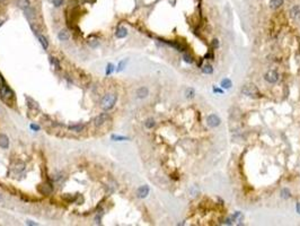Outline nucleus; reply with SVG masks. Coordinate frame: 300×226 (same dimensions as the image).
Wrapping results in <instances>:
<instances>
[{"instance_id":"18","label":"nucleus","mask_w":300,"mask_h":226,"mask_svg":"<svg viewBox=\"0 0 300 226\" xmlns=\"http://www.w3.org/2000/svg\"><path fill=\"white\" fill-rule=\"evenodd\" d=\"M88 44L90 45L92 48H96L97 45L99 44L98 39H96V37H90V39H88Z\"/></svg>"},{"instance_id":"36","label":"nucleus","mask_w":300,"mask_h":226,"mask_svg":"<svg viewBox=\"0 0 300 226\" xmlns=\"http://www.w3.org/2000/svg\"><path fill=\"white\" fill-rule=\"evenodd\" d=\"M1 25H2V22H1V20H0V26H1Z\"/></svg>"},{"instance_id":"32","label":"nucleus","mask_w":300,"mask_h":226,"mask_svg":"<svg viewBox=\"0 0 300 226\" xmlns=\"http://www.w3.org/2000/svg\"><path fill=\"white\" fill-rule=\"evenodd\" d=\"M212 46H213V48H218V46H219L218 40H215H215L212 41Z\"/></svg>"},{"instance_id":"34","label":"nucleus","mask_w":300,"mask_h":226,"mask_svg":"<svg viewBox=\"0 0 300 226\" xmlns=\"http://www.w3.org/2000/svg\"><path fill=\"white\" fill-rule=\"evenodd\" d=\"M296 209H297V213H299V214H300V202H298V204H297Z\"/></svg>"},{"instance_id":"2","label":"nucleus","mask_w":300,"mask_h":226,"mask_svg":"<svg viewBox=\"0 0 300 226\" xmlns=\"http://www.w3.org/2000/svg\"><path fill=\"white\" fill-rule=\"evenodd\" d=\"M241 94H243V95H246V96L253 97V98H255V97H261V93H259L258 88H257L255 85H253V84H247V85L243 86V88H241Z\"/></svg>"},{"instance_id":"28","label":"nucleus","mask_w":300,"mask_h":226,"mask_svg":"<svg viewBox=\"0 0 300 226\" xmlns=\"http://www.w3.org/2000/svg\"><path fill=\"white\" fill-rule=\"evenodd\" d=\"M82 128H84V127L80 126V124H78V126H71L70 130H74V131H81Z\"/></svg>"},{"instance_id":"15","label":"nucleus","mask_w":300,"mask_h":226,"mask_svg":"<svg viewBox=\"0 0 300 226\" xmlns=\"http://www.w3.org/2000/svg\"><path fill=\"white\" fill-rule=\"evenodd\" d=\"M148 93H149L148 89L146 88V87H141V88H139L137 91V96L139 98H145V97H147Z\"/></svg>"},{"instance_id":"31","label":"nucleus","mask_w":300,"mask_h":226,"mask_svg":"<svg viewBox=\"0 0 300 226\" xmlns=\"http://www.w3.org/2000/svg\"><path fill=\"white\" fill-rule=\"evenodd\" d=\"M24 166H25V165H24V164H23V163H20V164H18V165H16V169H15V170L17 171V172H20V171L24 170Z\"/></svg>"},{"instance_id":"3","label":"nucleus","mask_w":300,"mask_h":226,"mask_svg":"<svg viewBox=\"0 0 300 226\" xmlns=\"http://www.w3.org/2000/svg\"><path fill=\"white\" fill-rule=\"evenodd\" d=\"M116 95L114 94H107V95H105V96L102 98V102H100V105H102V108L104 110H111L113 106H114L115 102H116Z\"/></svg>"},{"instance_id":"9","label":"nucleus","mask_w":300,"mask_h":226,"mask_svg":"<svg viewBox=\"0 0 300 226\" xmlns=\"http://www.w3.org/2000/svg\"><path fill=\"white\" fill-rule=\"evenodd\" d=\"M290 15L291 17L295 19H299L300 18V7L299 6H295L290 9Z\"/></svg>"},{"instance_id":"5","label":"nucleus","mask_w":300,"mask_h":226,"mask_svg":"<svg viewBox=\"0 0 300 226\" xmlns=\"http://www.w3.org/2000/svg\"><path fill=\"white\" fill-rule=\"evenodd\" d=\"M207 123H208V126H210V127H213V128H215V127H218L219 124H220V119H219V117L218 115H215V114H210L209 117L207 118Z\"/></svg>"},{"instance_id":"29","label":"nucleus","mask_w":300,"mask_h":226,"mask_svg":"<svg viewBox=\"0 0 300 226\" xmlns=\"http://www.w3.org/2000/svg\"><path fill=\"white\" fill-rule=\"evenodd\" d=\"M183 59H184V61H186L187 63H192L193 62V59L189 56V54H184V56H183Z\"/></svg>"},{"instance_id":"20","label":"nucleus","mask_w":300,"mask_h":226,"mask_svg":"<svg viewBox=\"0 0 300 226\" xmlns=\"http://www.w3.org/2000/svg\"><path fill=\"white\" fill-rule=\"evenodd\" d=\"M202 71H203L204 74H207V75L212 74V72H213V68H212L211 65H205V66L202 68Z\"/></svg>"},{"instance_id":"4","label":"nucleus","mask_w":300,"mask_h":226,"mask_svg":"<svg viewBox=\"0 0 300 226\" xmlns=\"http://www.w3.org/2000/svg\"><path fill=\"white\" fill-rule=\"evenodd\" d=\"M264 78H265V80H266L267 83H270V84H275V83L279 80V74L275 70H270L265 74Z\"/></svg>"},{"instance_id":"7","label":"nucleus","mask_w":300,"mask_h":226,"mask_svg":"<svg viewBox=\"0 0 300 226\" xmlns=\"http://www.w3.org/2000/svg\"><path fill=\"white\" fill-rule=\"evenodd\" d=\"M148 193H149V187L148 185H142V187H140L138 189L137 196L139 198H146V197L148 196Z\"/></svg>"},{"instance_id":"16","label":"nucleus","mask_w":300,"mask_h":226,"mask_svg":"<svg viewBox=\"0 0 300 226\" xmlns=\"http://www.w3.org/2000/svg\"><path fill=\"white\" fill-rule=\"evenodd\" d=\"M230 218L233 219V222H241V220L244 219V215L241 214L240 211H237V213H235L233 216H230Z\"/></svg>"},{"instance_id":"26","label":"nucleus","mask_w":300,"mask_h":226,"mask_svg":"<svg viewBox=\"0 0 300 226\" xmlns=\"http://www.w3.org/2000/svg\"><path fill=\"white\" fill-rule=\"evenodd\" d=\"M114 71V66L112 65V63H108V66H107V69H106V75H110V74H112Z\"/></svg>"},{"instance_id":"10","label":"nucleus","mask_w":300,"mask_h":226,"mask_svg":"<svg viewBox=\"0 0 300 226\" xmlns=\"http://www.w3.org/2000/svg\"><path fill=\"white\" fill-rule=\"evenodd\" d=\"M33 31H34V34H35V35L37 36V39H38L40 43L42 44V46L44 48V50H46V49H48V46H49V43H48V41H46V39H45L44 36L40 35V34L37 33V31H35V30H33Z\"/></svg>"},{"instance_id":"24","label":"nucleus","mask_w":300,"mask_h":226,"mask_svg":"<svg viewBox=\"0 0 300 226\" xmlns=\"http://www.w3.org/2000/svg\"><path fill=\"white\" fill-rule=\"evenodd\" d=\"M185 94H186V97H187V98H193L195 92H194V89H192V88H187L186 89Z\"/></svg>"},{"instance_id":"30","label":"nucleus","mask_w":300,"mask_h":226,"mask_svg":"<svg viewBox=\"0 0 300 226\" xmlns=\"http://www.w3.org/2000/svg\"><path fill=\"white\" fill-rule=\"evenodd\" d=\"M52 4L54 5L56 7H60L63 4V0H52Z\"/></svg>"},{"instance_id":"22","label":"nucleus","mask_w":300,"mask_h":226,"mask_svg":"<svg viewBox=\"0 0 300 226\" xmlns=\"http://www.w3.org/2000/svg\"><path fill=\"white\" fill-rule=\"evenodd\" d=\"M50 61H51L52 66H54V68L59 70V69H60V63H59V61H58L56 58H53V57H50Z\"/></svg>"},{"instance_id":"19","label":"nucleus","mask_w":300,"mask_h":226,"mask_svg":"<svg viewBox=\"0 0 300 226\" xmlns=\"http://www.w3.org/2000/svg\"><path fill=\"white\" fill-rule=\"evenodd\" d=\"M145 126L148 128V129H151V128H154V127L156 126V122H155V120L152 118H150V119H148L147 121L145 122Z\"/></svg>"},{"instance_id":"27","label":"nucleus","mask_w":300,"mask_h":226,"mask_svg":"<svg viewBox=\"0 0 300 226\" xmlns=\"http://www.w3.org/2000/svg\"><path fill=\"white\" fill-rule=\"evenodd\" d=\"M112 139H113V140L121 141V140H126L128 138H126V137H122V136H112Z\"/></svg>"},{"instance_id":"13","label":"nucleus","mask_w":300,"mask_h":226,"mask_svg":"<svg viewBox=\"0 0 300 226\" xmlns=\"http://www.w3.org/2000/svg\"><path fill=\"white\" fill-rule=\"evenodd\" d=\"M9 146V140L6 135H0V147L2 148H8Z\"/></svg>"},{"instance_id":"6","label":"nucleus","mask_w":300,"mask_h":226,"mask_svg":"<svg viewBox=\"0 0 300 226\" xmlns=\"http://www.w3.org/2000/svg\"><path fill=\"white\" fill-rule=\"evenodd\" d=\"M108 119V114L107 113H100L99 115H97L95 120H94V123H95V126H102L104 123L107 121Z\"/></svg>"},{"instance_id":"1","label":"nucleus","mask_w":300,"mask_h":226,"mask_svg":"<svg viewBox=\"0 0 300 226\" xmlns=\"http://www.w3.org/2000/svg\"><path fill=\"white\" fill-rule=\"evenodd\" d=\"M0 97L7 103H9V101L14 100V97H15L14 96V92L8 87V85L6 84L4 77L1 75H0Z\"/></svg>"},{"instance_id":"37","label":"nucleus","mask_w":300,"mask_h":226,"mask_svg":"<svg viewBox=\"0 0 300 226\" xmlns=\"http://www.w3.org/2000/svg\"><path fill=\"white\" fill-rule=\"evenodd\" d=\"M2 1H4V0H0V2H2Z\"/></svg>"},{"instance_id":"35","label":"nucleus","mask_w":300,"mask_h":226,"mask_svg":"<svg viewBox=\"0 0 300 226\" xmlns=\"http://www.w3.org/2000/svg\"><path fill=\"white\" fill-rule=\"evenodd\" d=\"M215 92L220 93V94H222V91H221V89H218V88H215Z\"/></svg>"},{"instance_id":"23","label":"nucleus","mask_w":300,"mask_h":226,"mask_svg":"<svg viewBox=\"0 0 300 226\" xmlns=\"http://www.w3.org/2000/svg\"><path fill=\"white\" fill-rule=\"evenodd\" d=\"M281 197L282 198H284V199H288V198H290L291 197V193H290V191H289V189H282V191H281Z\"/></svg>"},{"instance_id":"17","label":"nucleus","mask_w":300,"mask_h":226,"mask_svg":"<svg viewBox=\"0 0 300 226\" xmlns=\"http://www.w3.org/2000/svg\"><path fill=\"white\" fill-rule=\"evenodd\" d=\"M282 5H283V0H271L270 2L271 8H273V9H278Z\"/></svg>"},{"instance_id":"8","label":"nucleus","mask_w":300,"mask_h":226,"mask_svg":"<svg viewBox=\"0 0 300 226\" xmlns=\"http://www.w3.org/2000/svg\"><path fill=\"white\" fill-rule=\"evenodd\" d=\"M38 191L43 195H49V193L52 192V185L50 183H44L41 187H38Z\"/></svg>"},{"instance_id":"11","label":"nucleus","mask_w":300,"mask_h":226,"mask_svg":"<svg viewBox=\"0 0 300 226\" xmlns=\"http://www.w3.org/2000/svg\"><path fill=\"white\" fill-rule=\"evenodd\" d=\"M16 4L18 6L20 9H27V8H30V0H16Z\"/></svg>"},{"instance_id":"33","label":"nucleus","mask_w":300,"mask_h":226,"mask_svg":"<svg viewBox=\"0 0 300 226\" xmlns=\"http://www.w3.org/2000/svg\"><path fill=\"white\" fill-rule=\"evenodd\" d=\"M31 128L33 130H40V127L36 126V124H31Z\"/></svg>"},{"instance_id":"25","label":"nucleus","mask_w":300,"mask_h":226,"mask_svg":"<svg viewBox=\"0 0 300 226\" xmlns=\"http://www.w3.org/2000/svg\"><path fill=\"white\" fill-rule=\"evenodd\" d=\"M125 65H126V60H122V61H120L119 67H117V71H122L123 69L125 68Z\"/></svg>"},{"instance_id":"21","label":"nucleus","mask_w":300,"mask_h":226,"mask_svg":"<svg viewBox=\"0 0 300 226\" xmlns=\"http://www.w3.org/2000/svg\"><path fill=\"white\" fill-rule=\"evenodd\" d=\"M231 86H233V84H231L230 79H223L221 82V87H223V88H231Z\"/></svg>"},{"instance_id":"12","label":"nucleus","mask_w":300,"mask_h":226,"mask_svg":"<svg viewBox=\"0 0 300 226\" xmlns=\"http://www.w3.org/2000/svg\"><path fill=\"white\" fill-rule=\"evenodd\" d=\"M126 35H128V31H126L125 27L120 26L119 28L116 30V37H119V39H123V37H125Z\"/></svg>"},{"instance_id":"14","label":"nucleus","mask_w":300,"mask_h":226,"mask_svg":"<svg viewBox=\"0 0 300 226\" xmlns=\"http://www.w3.org/2000/svg\"><path fill=\"white\" fill-rule=\"evenodd\" d=\"M58 37H59L60 41H66V40H68V39L70 37V33H69L67 30H62L61 32H59Z\"/></svg>"}]
</instances>
